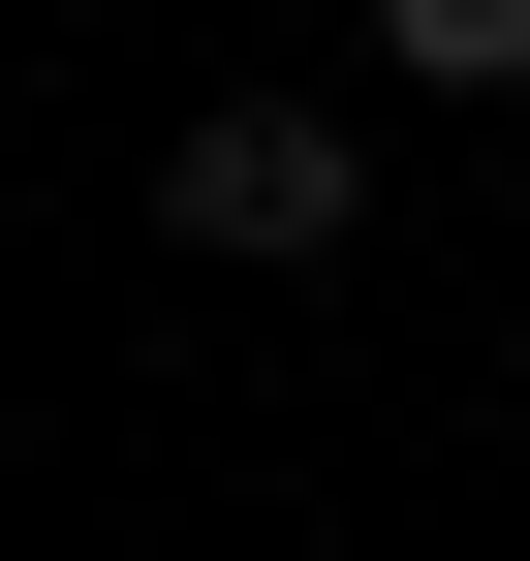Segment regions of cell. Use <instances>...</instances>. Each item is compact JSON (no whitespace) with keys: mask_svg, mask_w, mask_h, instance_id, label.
<instances>
[{"mask_svg":"<svg viewBox=\"0 0 530 561\" xmlns=\"http://www.w3.org/2000/svg\"><path fill=\"white\" fill-rule=\"evenodd\" d=\"M157 219L281 280V250H344V219H375V157H344V125H312V94H219V125H187V157H157Z\"/></svg>","mask_w":530,"mask_h":561,"instance_id":"1","label":"cell"},{"mask_svg":"<svg viewBox=\"0 0 530 561\" xmlns=\"http://www.w3.org/2000/svg\"><path fill=\"white\" fill-rule=\"evenodd\" d=\"M375 32H406L437 94H530V0H375Z\"/></svg>","mask_w":530,"mask_h":561,"instance_id":"2","label":"cell"}]
</instances>
